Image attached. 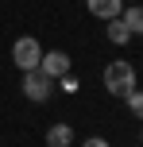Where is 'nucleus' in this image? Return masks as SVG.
Here are the masks:
<instances>
[{
  "mask_svg": "<svg viewBox=\"0 0 143 147\" xmlns=\"http://www.w3.org/2000/svg\"><path fill=\"white\" fill-rule=\"evenodd\" d=\"M101 81H105V89H108L112 97H120V101H124V97L136 89V66L124 62V58H120V62H108L105 74H101Z\"/></svg>",
  "mask_w": 143,
  "mask_h": 147,
  "instance_id": "f257e3e1",
  "label": "nucleus"
},
{
  "mask_svg": "<svg viewBox=\"0 0 143 147\" xmlns=\"http://www.w3.org/2000/svg\"><path fill=\"white\" fill-rule=\"evenodd\" d=\"M39 58H43V43H39L35 35H19L12 43V62L23 74H27V70H39Z\"/></svg>",
  "mask_w": 143,
  "mask_h": 147,
  "instance_id": "f03ea898",
  "label": "nucleus"
},
{
  "mask_svg": "<svg viewBox=\"0 0 143 147\" xmlns=\"http://www.w3.org/2000/svg\"><path fill=\"white\" fill-rule=\"evenodd\" d=\"M70 54L66 51H43V58H39V74H46L50 81H58V78H66L70 74Z\"/></svg>",
  "mask_w": 143,
  "mask_h": 147,
  "instance_id": "7ed1b4c3",
  "label": "nucleus"
},
{
  "mask_svg": "<svg viewBox=\"0 0 143 147\" xmlns=\"http://www.w3.org/2000/svg\"><path fill=\"white\" fill-rule=\"evenodd\" d=\"M50 85H54V81L46 78V74H39V70H27V74H23V97L35 101V105H43L46 97H50Z\"/></svg>",
  "mask_w": 143,
  "mask_h": 147,
  "instance_id": "20e7f679",
  "label": "nucleus"
},
{
  "mask_svg": "<svg viewBox=\"0 0 143 147\" xmlns=\"http://www.w3.org/2000/svg\"><path fill=\"white\" fill-rule=\"evenodd\" d=\"M85 8H89V16H97V20H116V16L124 12V0H85Z\"/></svg>",
  "mask_w": 143,
  "mask_h": 147,
  "instance_id": "39448f33",
  "label": "nucleus"
},
{
  "mask_svg": "<svg viewBox=\"0 0 143 147\" xmlns=\"http://www.w3.org/2000/svg\"><path fill=\"white\" fill-rule=\"evenodd\" d=\"M46 147H74V128L70 124H50L46 128Z\"/></svg>",
  "mask_w": 143,
  "mask_h": 147,
  "instance_id": "423d86ee",
  "label": "nucleus"
},
{
  "mask_svg": "<svg viewBox=\"0 0 143 147\" xmlns=\"http://www.w3.org/2000/svg\"><path fill=\"white\" fill-rule=\"evenodd\" d=\"M105 35H108V43H112V47H124V43H132V31L124 27V20H120V16H116V20H108Z\"/></svg>",
  "mask_w": 143,
  "mask_h": 147,
  "instance_id": "0eeeda50",
  "label": "nucleus"
},
{
  "mask_svg": "<svg viewBox=\"0 0 143 147\" xmlns=\"http://www.w3.org/2000/svg\"><path fill=\"white\" fill-rule=\"evenodd\" d=\"M120 20H124V27H128L132 35H143V4L124 8V12H120Z\"/></svg>",
  "mask_w": 143,
  "mask_h": 147,
  "instance_id": "6e6552de",
  "label": "nucleus"
},
{
  "mask_svg": "<svg viewBox=\"0 0 143 147\" xmlns=\"http://www.w3.org/2000/svg\"><path fill=\"white\" fill-rule=\"evenodd\" d=\"M124 105H128L132 116H139V120H143V89H132V93L124 97Z\"/></svg>",
  "mask_w": 143,
  "mask_h": 147,
  "instance_id": "1a4fd4ad",
  "label": "nucleus"
},
{
  "mask_svg": "<svg viewBox=\"0 0 143 147\" xmlns=\"http://www.w3.org/2000/svg\"><path fill=\"white\" fill-rule=\"evenodd\" d=\"M81 147H112L105 140V136H89V140H81Z\"/></svg>",
  "mask_w": 143,
  "mask_h": 147,
  "instance_id": "9d476101",
  "label": "nucleus"
},
{
  "mask_svg": "<svg viewBox=\"0 0 143 147\" xmlns=\"http://www.w3.org/2000/svg\"><path fill=\"white\" fill-rule=\"evenodd\" d=\"M58 81H62L66 93H77V78H74V74H66V78H58Z\"/></svg>",
  "mask_w": 143,
  "mask_h": 147,
  "instance_id": "9b49d317",
  "label": "nucleus"
},
{
  "mask_svg": "<svg viewBox=\"0 0 143 147\" xmlns=\"http://www.w3.org/2000/svg\"><path fill=\"white\" fill-rule=\"evenodd\" d=\"M132 4H143V0H132Z\"/></svg>",
  "mask_w": 143,
  "mask_h": 147,
  "instance_id": "f8f14e48",
  "label": "nucleus"
},
{
  "mask_svg": "<svg viewBox=\"0 0 143 147\" xmlns=\"http://www.w3.org/2000/svg\"><path fill=\"white\" fill-rule=\"evenodd\" d=\"M139 143H143V132H139Z\"/></svg>",
  "mask_w": 143,
  "mask_h": 147,
  "instance_id": "ddd939ff",
  "label": "nucleus"
}]
</instances>
